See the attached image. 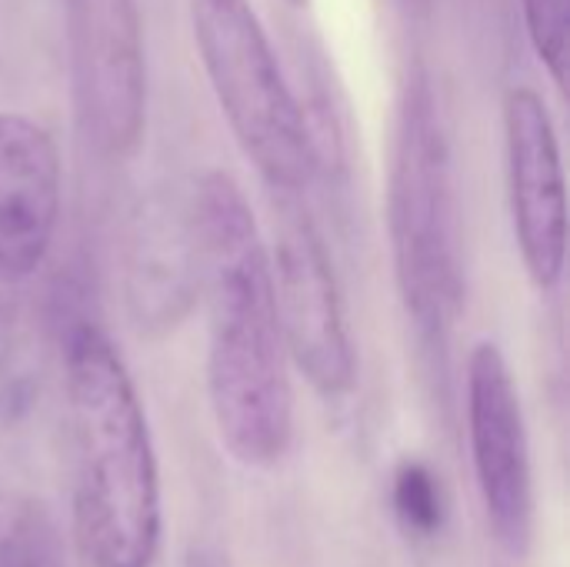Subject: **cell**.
<instances>
[{
  "label": "cell",
  "mask_w": 570,
  "mask_h": 567,
  "mask_svg": "<svg viewBox=\"0 0 570 567\" xmlns=\"http://www.w3.org/2000/svg\"><path fill=\"white\" fill-rule=\"evenodd\" d=\"M190 224L210 311L207 394L214 424L240 465L267 468L287 454L294 434L271 257L247 197L220 170L200 180Z\"/></svg>",
  "instance_id": "6da1fadb"
},
{
  "label": "cell",
  "mask_w": 570,
  "mask_h": 567,
  "mask_svg": "<svg viewBox=\"0 0 570 567\" xmlns=\"http://www.w3.org/2000/svg\"><path fill=\"white\" fill-rule=\"evenodd\" d=\"M63 384L77 538L97 567H150L160 548L157 454L134 381L97 328L70 331Z\"/></svg>",
  "instance_id": "7a4b0ae2"
},
{
  "label": "cell",
  "mask_w": 570,
  "mask_h": 567,
  "mask_svg": "<svg viewBox=\"0 0 570 567\" xmlns=\"http://www.w3.org/2000/svg\"><path fill=\"white\" fill-rule=\"evenodd\" d=\"M387 227L404 307L424 334H441L461 304V267L451 147L424 67L411 70L401 94L387 177Z\"/></svg>",
  "instance_id": "3957f363"
},
{
  "label": "cell",
  "mask_w": 570,
  "mask_h": 567,
  "mask_svg": "<svg viewBox=\"0 0 570 567\" xmlns=\"http://www.w3.org/2000/svg\"><path fill=\"white\" fill-rule=\"evenodd\" d=\"M190 23L240 150L271 190L301 194L317 170V144L254 7L247 0H190Z\"/></svg>",
  "instance_id": "277c9868"
},
{
  "label": "cell",
  "mask_w": 570,
  "mask_h": 567,
  "mask_svg": "<svg viewBox=\"0 0 570 567\" xmlns=\"http://www.w3.org/2000/svg\"><path fill=\"white\" fill-rule=\"evenodd\" d=\"M291 201L277 217V241L271 257L274 307L287 358L327 398L354 388V348L344 324V307L327 261L324 241L304 204Z\"/></svg>",
  "instance_id": "5b68a950"
},
{
  "label": "cell",
  "mask_w": 570,
  "mask_h": 567,
  "mask_svg": "<svg viewBox=\"0 0 570 567\" xmlns=\"http://www.w3.org/2000/svg\"><path fill=\"white\" fill-rule=\"evenodd\" d=\"M73 94L87 137L110 157L140 144L147 60L134 0H67Z\"/></svg>",
  "instance_id": "8992f818"
},
{
  "label": "cell",
  "mask_w": 570,
  "mask_h": 567,
  "mask_svg": "<svg viewBox=\"0 0 570 567\" xmlns=\"http://www.w3.org/2000/svg\"><path fill=\"white\" fill-rule=\"evenodd\" d=\"M468 434L494 538L508 555H528L534 538L528 428L508 361L491 341L478 344L468 361Z\"/></svg>",
  "instance_id": "52a82bcc"
},
{
  "label": "cell",
  "mask_w": 570,
  "mask_h": 567,
  "mask_svg": "<svg viewBox=\"0 0 570 567\" xmlns=\"http://www.w3.org/2000/svg\"><path fill=\"white\" fill-rule=\"evenodd\" d=\"M504 134L518 247L531 281L541 291H551L564 274L568 194L554 120L538 90L514 87L508 94Z\"/></svg>",
  "instance_id": "ba28073f"
},
{
  "label": "cell",
  "mask_w": 570,
  "mask_h": 567,
  "mask_svg": "<svg viewBox=\"0 0 570 567\" xmlns=\"http://www.w3.org/2000/svg\"><path fill=\"white\" fill-rule=\"evenodd\" d=\"M60 217V157L47 127L0 114V284L30 277Z\"/></svg>",
  "instance_id": "9c48e42d"
},
{
  "label": "cell",
  "mask_w": 570,
  "mask_h": 567,
  "mask_svg": "<svg viewBox=\"0 0 570 567\" xmlns=\"http://www.w3.org/2000/svg\"><path fill=\"white\" fill-rule=\"evenodd\" d=\"M130 264V304L140 324H174L197 277V247L190 214L184 224H167L164 214L147 221ZM200 281V277H197Z\"/></svg>",
  "instance_id": "30bf717a"
},
{
  "label": "cell",
  "mask_w": 570,
  "mask_h": 567,
  "mask_svg": "<svg viewBox=\"0 0 570 567\" xmlns=\"http://www.w3.org/2000/svg\"><path fill=\"white\" fill-rule=\"evenodd\" d=\"M0 567H67L57 521L40 505L20 508L0 531Z\"/></svg>",
  "instance_id": "8fae6325"
},
{
  "label": "cell",
  "mask_w": 570,
  "mask_h": 567,
  "mask_svg": "<svg viewBox=\"0 0 570 567\" xmlns=\"http://www.w3.org/2000/svg\"><path fill=\"white\" fill-rule=\"evenodd\" d=\"M521 7L541 63L551 70L554 84L564 87L570 67V0H521Z\"/></svg>",
  "instance_id": "7c38bea8"
},
{
  "label": "cell",
  "mask_w": 570,
  "mask_h": 567,
  "mask_svg": "<svg viewBox=\"0 0 570 567\" xmlns=\"http://www.w3.org/2000/svg\"><path fill=\"white\" fill-rule=\"evenodd\" d=\"M394 508L407 531L434 535L441 528V491L424 465H404L394 478Z\"/></svg>",
  "instance_id": "4fadbf2b"
},
{
  "label": "cell",
  "mask_w": 570,
  "mask_h": 567,
  "mask_svg": "<svg viewBox=\"0 0 570 567\" xmlns=\"http://www.w3.org/2000/svg\"><path fill=\"white\" fill-rule=\"evenodd\" d=\"M287 3H294V7H304L307 0H287Z\"/></svg>",
  "instance_id": "5bb4252c"
}]
</instances>
